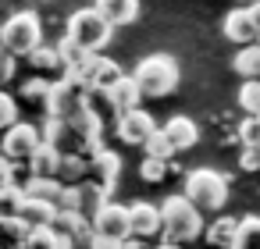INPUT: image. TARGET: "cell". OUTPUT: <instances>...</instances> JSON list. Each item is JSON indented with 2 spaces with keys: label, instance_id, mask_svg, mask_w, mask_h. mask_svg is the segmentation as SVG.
<instances>
[{
  "label": "cell",
  "instance_id": "obj_24",
  "mask_svg": "<svg viewBox=\"0 0 260 249\" xmlns=\"http://www.w3.org/2000/svg\"><path fill=\"white\" fill-rule=\"evenodd\" d=\"M232 249H260V217H242L239 221V235H235V245Z\"/></svg>",
  "mask_w": 260,
  "mask_h": 249
},
{
  "label": "cell",
  "instance_id": "obj_10",
  "mask_svg": "<svg viewBox=\"0 0 260 249\" xmlns=\"http://www.w3.org/2000/svg\"><path fill=\"white\" fill-rule=\"evenodd\" d=\"M221 32H224V40H232L235 47H253V43H260V29H256L249 8H232V11L224 15Z\"/></svg>",
  "mask_w": 260,
  "mask_h": 249
},
{
  "label": "cell",
  "instance_id": "obj_27",
  "mask_svg": "<svg viewBox=\"0 0 260 249\" xmlns=\"http://www.w3.org/2000/svg\"><path fill=\"white\" fill-rule=\"evenodd\" d=\"M168 167H171V160H160V157H143V160H139V178H143V182H150V185H157V182L168 174Z\"/></svg>",
  "mask_w": 260,
  "mask_h": 249
},
{
  "label": "cell",
  "instance_id": "obj_35",
  "mask_svg": "<svg viewBox=\"0 0 260 249\" xmlns=\"http://www.w3.org/2000/svg\"><path fill=\"white\" fill-rule=\"evenodd\" d=\"M15 61H18L15 54H8V50H0V86L15 79Z\"/></svg>",
  "mask_w": 260,
  "mask_h": 249
},
{
  "label": "cell",
  "instance_id": "obj_14",
  "mask_svg": "<svg viewBox=\"0 0 260 249\" xmlns=\"http://www.w3.org/2000/svg\"><path fill=\"white\" fill-rule=\"evenodd\" d=\"M164 132H168V139L175 143L178 153H182V150H192V146L200 143V128H196V121L185 118V114H175V118L164 125Z\"/></svg>",
  "mask_w": 260,
  "mask_h": 249
},
{
  "label": "cell",
  "instance_id": "obj_4",
  "mask_svg": "<svg viewBox=\"0 0 260 249\" xmlns=\"http://www.w3.org/2000/svg\"><path fill=\"white\" fill-rule=\"evenodd\" d=\"M185 196L200 210H224L228 203V178L214 167H196L185 174Z\"/></svg>",
  "mask_w": 260,
  "mask_h": 249
},
{
  "label": "cell",
  "instance_id": "obj_1",
  "mask_svg": "<svg viewBox=\"0 0 260 249\" xmlns=\"http://www.w3.org/2000/svg\"><path fill=\"white\" fill-rule=\"evenodd\" d=\"M160 214H164V242H196L207 228H203V210L185 196V192H175L160 203Z\"/></svg>",
  "mask_w": 260,
  "mask_h": 249
},
{
  "label": "cell",
  "instance_id": "obj_30",
  "mask_svg": "<svg viewBox=\"0 0 260 249\" xmlns=\"http://www.w3.org/2000/svg\"><path fill=\"white\" fill-rule=\"evenodd\" d=\"M239 107L253 118H260V82H242L239 89Z\"/></svg>",
  "mask_w": 260,
  "mask_h": 249
},
{
  "label": "cell",
  "instance_id": "obj_36",
  "mask_svg": "<svg viewBox=\"0 0 260 249\" xmlns=\"http://www.w3.org/2000/svg\"><path fill=\"white\" fill-rule=\"evenodd\" d=\"M121 245H125V242H118V238H104V235H96L89 249H121Z\"/></svg>",
  "mask_w": 260,
  "mask_h": 249
},
{
  "label": "cell",
  "instance_id": "obj_31",
  "mask_svg": "<svg viewBox=\"0 0 260 249\" xmlns=\"http://www.w3.org/2000/svg\"><path fill=\"white\" fill-rule=\"evenodd\" d=\"M11 125H18V100L0 89V132H8Z\"/></svg>",
  "mask_w": 260,
  "mask_h": 249
},
{
  "label": "cell",
  "instance_id": "obj_2",
  "mask_svg": "<svg viewBox=\"0 0 260 249\" xmlns=\"http://www.w3.org/2000/svg\"><path fill=\"white\" fill-rule=\"evenodd\" d=\"M132 79L139 82V89H143L146 100H164L178 86V61L168 57V54H150V57H143L136 64Z\"/></svg>",
  "mask_w": 260,
  "mask_h": 249
},
{
  "label": "cell",
  "instance_id": "obj_8",
  "mask_svg": "<svg viewBox=\"0 0 260 249\" xmlns=\"http://www.w3.org/2000/svg\"><path fill=\"white\" fill-rule=\"evenodd\" d=\"M93 231L104 235V238H118V242L132 238V214H128V206H121V203L111 199V203L93 217Z\"/></svg>",
  "mask_w": 260,
  "mask_h": 249
},
{
  "label": "cell",
  "instance_id": "obj_11",
  "mask_svg": "<svg viewBox=\"0 0 260 249\" xmlns=\"http://www.w3.org/2000/svg\"><path fill=\"white\" fill-rule=\"evenodd\" d=\"M128 214H132V238H153L164 231V214L157 203L136 199V203H128Z\"/></svg>",
  "mask_w": 260,
  "mask_h": 249
},
{
  "label": "cell",
  "instance_id": "obj_32",
  "mask_svg": "<svg viewBox=\"0 0 260 249\" xmlns=\"http://www.w3.org/2000/svg\"><path fill=\"white\" fill-rule=\"evenodd\" d=\"M29 64H32V68H40V72H47V68H61V75H64V64H61L57 47H54V50H50V47H40V50L29 57Z\"/></svg>",
  "mask_w": 260,
  "mask_h": 249
},
{
  "label": "cell",
  "instance_id": "obj_15",
  "mask_svg": "<svg viewBox=\"0 0 260 249\" xmlns=\"http://www.w3.org/2000/svg\"><path fill=\"white\" fill-rule=\"evenodd\" d=\"M111 203V192L100 185V182H93V178H86V182H79V210L93 221L104 206Z\"/></svg>",
  "mask_w": 260,
  "mask_h": 249
},
{
  "label": "cell",
  "instance_id": "obj_23",
  "mask_svg": "<svg viewBox=\"0 0 260 249\" xmlns=\"http://www.w3.org/2000/svg\"><path fill=\"white\" fill-rule=\"evenodd\" d=\"M61 189H64V182H61V178H32V182H29V189H25V196H32V199H47V203H54V206H57Z\"/></svg>",
  "mask_w": 260,
  "mask_h": 249
},
{
  "label": "cell",
  "instance_id": "obj_18",
  "mask_svg": "<svg viewBox=\"0 0 260 249\" xmlns=\"http://www.w3.org/2000/svg\"><path fill=\"white\" fill-rule=\"evenodd\" d=\"M54 217H57V206H54V203L25 196V206H22V221H25L29 228H50V224H54Z\"/></svg>",
  "mask_w": 260,
  "mask_h": 249
},
{
  "label": "cell",
  "instance_id": "obj_20",
  "mask_svg": "<svg viewBox=\"0 0 260 249\" xmlns=\"http://www.w3.org/2000/svg\"><path fill=\"white\" fill-rule=\"evenodd\" d=\"M232 68L242 75V82H260V43H253V47H239Z\"/></svg>",
  "mask_w": 260,
  "mask_h": 249
},
{
  "label": "cell",
  "instance_id": "obj_12",
  "mask_svg": "<svg viewBox=\"0 0 260 249\" xmlns=\"http://www.w3.org/2000/svg\"><path fill=\"white\" fill-rule=\"evenodd\" d=\"M118 174H121V160H118V153H111L107 146H104V150H96V153L89 157V178H93V182H100L107 192H114Z\"/></svg>",
  "mask_w": 260,
  "mask_h": 249
},
{
  "label": "cell",
  "instance_id": "obj_33",
  "mask_svg": "<svg viewBox=\"0 0 260 249\" xmlns=\"http://www.w3.org/2000/svg\"><path fill=\"white\" fill-rule=\"evenodd\" d=\"M239 139H242V146H260V118L246 114L239 125Z\"/></svg>",
  "mask_w": 260,
  "mask_h": 249
},
{
  "label": "cell",
  "instance_id": "obj_42",
  "mask_svg": "<svg viewBox=\"0 0 260 249\" xmlns=\"http://www.w3.org/2000/svg\"><path fill=\"white\" fill-rule=\"evenodd\" d=\"M0 160H4V139H0Z\"/></svg>",
  "mask_w": 260,
  "mask_h": 249
},
{
  "label": "cell",
  "instance_id": "obj_5",
  "mask_svg": "<svg viewBox=\"0 0 260 249\" xmlns=\"http://www.w3.org/2000/svg\"><path fill=\"white\" fill-rule=\"evenodd\" d=\"M43 47V25L32 11H15L4 22V50L15 57H32Z\"/></svg>",
  "mask_w": 260,
  "mask_h": 249
},
{
  "label": "cell",
  "instance_id": "obj_7",
  "mask_svg": "<svg viewBox=\"0 0 260 249\" xmlns=\"http://www.w3.org/2000/svg\"><path fill=\"white\" fill-rule=\"evenodd\" d=\"M75 75H79V82H82L86 89H114V86L125 79V72H121L111 57H104V54H89L86 64H82Z\"/></svg>",
  "mask_w": 260,
  "mask_h": 249
},
{
  "label": "cell",
  "instance_id": "obj_22",
  "mask_svg": "<svg viewBox=\"0 0 260 249\" xmlns=\"http://www.w3.org/2000/svg\"><path fill=\"white\" fill-rule=\"evenodd\" d=\"M57 54H61V64H64V72H79L82 64H86V57H89V50H82L72 36H64L61 43H57Z\"/></svg>",
  "mask_w": 260,
  "mask_h": 249
},
{
  "label": "cell",
  "instance_id": "obj_26",
  "mask_svg": "<svg viewBox=\"0 0 260 249\" xmlns=\"http://www.w3.org/2000/svg\"><path fill=\"white\" fill-rule=\"evenodd\" d=\"M18 249H57V231L54 228H29V235L18 242Z\"/></svg>",
  "mask_w": 260,
  "mask_h": 249
},
{
  "label": "cell",
  "instance_id": "obj_37",
  "mask_svg": "<svg viewBox=\"0 0 260 249\" xmlns=\"http://www.w3.org/2000/svg\"><path fill=\"white\" fill-rule=\"evenodd\" d=\"M11 189V160H0V192Z\"/></svg>",
  "mask_w": 260,
  "mask_h": 249
},
{
  "label": "cell",
  "instance_id": "obj_29",
  "mask_svg": "<svg viewBox=\"0 0 260 249\" xmlns=\"http://www.w3.org/2000/svg\"><path fill=\"white\" fill-rule=\"evenodd\" d=\"M50 79H29V82H22V96H25V103H47V96H50Z\"/></svg>",
  "mask_w": 260,
  "mask_h": 249
},
{
  "label": "cell",
  "instance_id": "obj_38",
  "mask_svg": "<svg viewBox=\"0 0 260 249\" xmlns=\"http://www.w3.org/2000/svg\"><path fill=\"white\" fill-rule=\"evenodd\" d=\"M121 249H146V245H143V238H125Z\"/></svg>",
  "mask_w": 260,
  "mask_h": 249
},
{
  "label": "cell",
  "instance_id": "obj_9",
  "mask_svg": "<svg viewBox=\"0 0 260 249\" xmlns=\"http://www.w3.org/2000/svg\"><path fill=\"white\" fill-rule=\"evenodd\" d=\"M160 125L139 107V111H128V114H121L118 118V125H114V132H118V139L125 143V146H146V139L157 132Z\"/></svg>",
  "mask_w": 260,
  "mask_h": 249
},
{
  "label": "cell",
  "instance_id": "obj_34",
  "mask_svg": "<svg viewBox=\"0 0 260 249\" xmlns=\"http://www.w3.org/2000/svg\"><path fill=\"white\" fill-rule=\"evenodd\" d=\"M239 167H242V171H260V146H242Z\"/></svg>",
  "mask_w": 260,
  "mask_h": 249
},
{
  "label": "cell",
  "instance_id": "obj_16",
  "mask_svg": "<svg viewBox=\"0 0 260 249\" xmlns=\"http://www.w3.org/2000/svg\"><path fill=\"white\" fill-rule=\"evenodd\" d=\"M61 160H64V153H61V150H54L50 143H43V146L32 153V160H29V171H32V178H57V171H61Z\"/></svg>",
  "mask_w": 260,
  "mask_h": 249
},
{
  "label": "cell",
  "instance_id": "obj_19",
  "mask_svg": "<svg viewBox=\"0 0 260 249\" xmlns=\"http://www.w3.org/2000/svg\"><path fill=\"white\" fill-rule=\"evenodd\" d=\"M239 221L242 217H217L210 228H207V242L214 249H232L235 245V235H239Z\"/></svg>",
  "mask_w": 260,
  "mask_h": 249
},
{
  "label": "cell",
  "instance_id": "obj_3",
  "mask_svg": "<svg viewBox=\"0 0 260 249\" xmlns=\"http://www.w3.org/2000/svg\"><path fill=\"white\" fill-rule=\"evenodd\" d=\"M64 36H72L82 50L100 54V50L114 40V25H111L96 8H79V11L68 18V32H64Z\"/></svg>",
  "mask_w": 260,
  "mask_h": 249
},
{
  "label": "cell",
  "instance_id": "obj_21",
  "mask_svg": "<svg viewBox=\"0 0 260 249\" xmlns=\"http://www.w3.org/2000/svg\"><path fill=\"white\" fill-rule=\"evenodd\" d=\"M57 178H61L64 185H79V182H86V178H89V157H86V153H64Z\"/></svg>",
  "mask_w": 260,
  "mask_h": 249
},
{
  "label": "cell",
  "instance_id": "obj_41",
  "mask_svg": "<svg viewBox=\"0 0 260 249\" xmlns=\"http://www.w3.org/2000/svg\"><path fill=\"white\" fill-rule=\"evenodd\" d=\"M0 50H4V25H0Z\"/></svg>",
  "mask_w": 260,
  "mask_h": 249
},
{
  "label": "cell",
  "instance_id": "obj_40",
  "mask_svg": "<svg viewBox=\"0 0 260 249\" xmlns=\"http://www.w3.org/2000/svg\"><path fill=\"white\" fill-rule=\"evenodd\" d=\"M157 249H182V245H178V242H160Z\"/></svg>",
  "mask_w": 260,
  "mask_h": 249
},
{
  "label": "cell",
  "instance_id": "obj_13",
  "mask_svg": "<svg viewBox=\"0 0 260 249\" xmlns=\"http://www.w3.org/2000/svg\"><path fill=\"white\" fill-rule=\"evenodd\" d=\"M93 8H96L114 29L132 25V22L139 18V0H93Z\"/></svg>",
  "mask_w": 260,
  "mask_h": 249
},
{
  "label": "cell",
  "instance_id": "obj_6",
  "mask_svg": "<svg viewBox=\"0 0 260 249\" xmlns=\"http://www.w3.org/2000/svg\"><path fill=\"white\" fill-rule=\"evenodd\" d=\"M0 139H4V160H11V164H29L32 153L43 146V128L32 125V121H18V125H11Z\"/></svg>",
  "mask_w": 260,
  "mask_h": 249
},
{
  "label": "cell",
  "instance_id": "obj_39",
  "mask_svg": "<svg viewBox=\"0 0 260 249\" xmlns=\"http://www.w3.org/2000/svg\"><path fill=\"white\" fill-rule=\"evenodd\" d=\"M249 15H253V22H256V29H260V0H256V4L249 8Z\"/></svg>",
  "mask_w": 260,
  "mask_h": 249
},
{
  "label": "cell",
  "instance_id": "obj_25",
  "mask_svg": "<svg viewBox=\"0 0 260 249\" xmlns=\"http://www.w3.org/2000/svg\"><path fill=\"white\" fill-rule=\"evenodd\" d=\"M143 153H146V157H160V160H171V157H175L178 150H175V143L168 139V132H164V125H160V128H157V132H153V135L146 139Z\"/></svg>",
  "mask_w": 260,
  "mask_h": 249
},
{
  "label": "cell",
  "instance_id": "obj_28",
  "mask_svg": "<svg viewBox=\"0 0 260 249\" xmlns=\"http://www.w3.org/2000/svg\"><path fill=\"white\" fill-rule=\"evenodd\" d=\"M22 206H25L22 189H4L0 192V217H22Z\"/></svg>",
  "mask_w": 260,
  "mask_h": 249
},
{
  "label": "cell",
  "instance_id": "obj_17",
  "mask_svg": "<svg viewBox=\"0 0 260 249\" xmlns=\"http://www.w3.org/2000/svg\"><path fill=\"white\" fill-rule=\"evenodd\" d=\"M111 100H114L118 114H128V111H139V100H146V96H143L139 82H136L132 75H125V79H121V82L111 89Z\"/></svg>",
  "mask_w": 260,
  "mask_h": 249
}]
</instances>
